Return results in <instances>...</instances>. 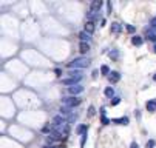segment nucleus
Masks as SVG:
<instances>
[{"instance_id":"nucleus-23","label":"nucleus","mask_w":156,"mask_h":148,"mask_svg":"<svg viewBox=\"0 0 156 148\" xmlns=\"http://www.w3.org/2000/svg\"><path fill=\"white\" fill-rule=\"evenodd\" d=\"M66 74H68V77H71V76H82L81 70H70Z\"/></svg>"},{"instance_id":"nucleus-20","label":"nucleus","mask_w":156,"mask_h":148,"mask_svg":"<svg viewBox=\"0 0 156 148\" xmlns=\"http://www.w3.org/2000/svg\"><path fill=\"white\" fill-rule=\"evenodd\" d=\"M101 73L104 74V76H107V77H108L110 73H111V71H110V66H108V65H102V66H101Z\"/></svg>"},{"instance_id":"nucleus-14","label":"nucleus","mask_w":156,"mask_h":148,"mask_svg":"<svg viewBox=\"0 0 156 148\" xmlns=\"http://www.w3.org/2000/svg\"><path fill=\"white\" fill-rule=\"evenodd\" d=\"M71 113H74V111H73V110H71V108H68V106H62V108H60V114H62V116H64V117H65V119H66V117H68V116H70Z\"/></svg>"},{"instance_id":"nucleus-31","label":"nucleus","mask_w":156,"mask_h":148,"mask_svg":"<svg viewBox=\"0 0 156 148\" xmlns=\"http://www.w3.org/2000/svg\"><path fill=\"white\" fill-rule=\"evenodd\" d=\"M91 76H93V77H94V79H96V77H97V76H99V71H97V70H94V71H93V74H91Z\"/></svg>"},{"instance_id":"nucleus-10","label":"nucleus","mask_w":156,"mask_h":148,"mask_svg":"<svg viewBox=\"0 0 156 148\" xmlns=\"http://www.w3.org/2000/svg\"><path fill=\"white\" fill-rule=\"evenodd\" d=\"M121 31H122V25L121 23H118V22H113V23H111V33L119 34Z\"/></svg>"},{"instance_id":"nucleus-24","label":"nucleus","mask_w":156,"mask_h":148,"mask_svg":"<svg viewBox=\"0 0 156 148\" xmlns=\"http://www.w3.org/2000/svg\"><path fill=\"white\" fill-rule=\"evenodd\" d=\"M155 145H156V140L155 139H150V140L145 143V148H155Z\"/></svg>"},{"instance_id":"nucleus-30","label":"nucleus","mask_w":156,"mask_h":148,"mask_svg":"<svg viewBox=\"0 0 156 148\" xmlns=\"http://www.w3.org/2000/svg\"><path fill=\"white\" fill-rule=\"evenodd\" d=\"M135 116H136V119L139 120V119H141V111H139V110H136V111H135Z\"/></svg>"},{"instance_id":"nucleus-17","label":"nucleus","mask_w":156,"mask_h":148,"mask_svg":"<svg viewBox=\"0 0 156 148\" xmlns=\"http://www.w3.org/2000/svg\"><path fill=\"white\" fill-rule=\"evenodd\" d=\"M104 94H105L107 97H111V99H113V97H114V88H113V87H107V88L104 89Z\"/></svg>"},{"instance_id":"nucleus-29","label":"nucleus","mask_w":156,"mask_h":148,"mask_svg":"<svg viewBox=\"0 0 156 148\" xmlns=\"http://www.w3.org/2000/svg\"><path fill=\"white\" fill-rule=\"evenodd\" d=\"M130 148H139V145H138V142H135V140H133V142L130 143Z\"/></svg>"},{"instance_id":"nucleus-19","label":"nucleus","mask_w":156,"mask_h":148,"mask_svg":"<svg viewBox=\"0 0 156 148\" xmlns=\"http://www.w3.org/2000/svg\"><path fill=\"white\" fill-rule=\"evenodd\" d=\"M87 131H88V125H79L77 127V134H81V136H83V134H87Z\"/></svg>"},{"instance_id":"nucleus-27","label":"nucleus","mask_w":156,"mask_h":148,"mask_svg":"<svg viewBox=\"0 0 156 148\" xmlns=\"http://www.w3.org/2000/svg\"><path fill=\"white\" fill-rule=\"evenodd\" d=\"M94 113H96V111H94V106H90V108H88V111H87V116H90V117H91V116H94Z\"/></svg>"},{"instance_id":"nucleus-5","label":"nucleus","mask_w":156,"mask_h":148,"mask_svg":"<svg viewBox=\"0 0 156 148\" xmlns=\"http://www.w3.org/2000/svg\"><path fill=\"white\" fill-rule=\"evenodd\" d=\"M68 93L71 94V96L77 97L79 94H82V93H83V87H82L81 83H79V85H74V87H70V88H68Z\"/></svg>"},{"instance_id":"nucleus-8","label":"nucleus","mask_w":156,"mask_h":148,"mask_svg":"<svg viewBox=\"0 0 156 148\" xmlns=\"http://www.w3.org/2000/svg\"><path fill=\"white\" fill-rule=\"evenodd\" d=\"M102 5H104V3H102L101 0H94V2H91V5H90V10H91V11H96V12H101V10H102Z\"/></svg>"},{"instance_id":"nucleus-13","label":"nucleus","mask_w":156,"mask_h":148,"mask_svg":"<svg viewBox=\"0 0 156 148\" xmlns=\"http://www.w3.org/2000/svg\"><path fill=\"white\" fill-rule=\"evenodd\" d=\"M131 43L135 45V46H141V45L144 43V39H142L141 35H133V37H131Z\"/></svg>"},{"instance_id":"nucleus-32","label":"nucleus","mask_w":156,"mask_h":148,"mask_svg":"<svg viewBox=\"0 0 156 148\" xmlns=\"http://www.w3.org/2000/svg\"><path fill=\"white\" fill-rule=\"evenodd\" d=\"M54 73H56V76H62V70H59V68H56V71H54Z\"/></svg>"},{"instance_id":"nucleus-18","label":"nucleus","mask_w":156,"mask_h":148,"mask_svg":"<svg viewBox=\"0 0 156 148\" xmlns=\"http://www.w3.org/2000/svg\"><path fill=\"white\" fill-rule=\"evenodd\" d=\"M85 31H87V33H90V34L94 33V22H87V23H85Z\"/></svg>"},{"instance_id":"nucleus-33","label":"nucleus","mask_w":156,"mask_h":148,"mask_svg":"<svg viewBox=\"0 0 156 148\" xmlns=\"http://www.w3.org/2000/svg\"><path fill=\"white\" fill-rule=\"evenodd\" d=\"M107 8H108V14H110V12H111V3H110V2L107 3Z\"/></svg>"},{"instance_id":"nucleus-11","label":"nucleus","mask_w":156,"mask_h":148,"mask_svg":"<svg viewBox=\"0 0 156 148\" xmlns=\"http://www.w3.org/2000/svg\"><path fill=\"white\" fill-rule=\"evenodd\" d=\"M145 108H147V111H150V113H155L156 111V100H148L145 104Z\"/></svg>"},{"instance_id":"nucleus-2","label":"nucleus","mask_w":156,"mask_h":148,"mask_svg":"<svg viewBox=\"0 0 156 148\" xmlns=\"http://www.w3.org/2000/svg\"><path fill=\"white\" fill-rule=\"evenodd\" d=\"M82 104V99L79 97H74V96H70V97H64L62 99V106H68V108H76Z\"/></svg>"},{"instance_id":"nucleus-34","label":"nucleus","mask_w":156,"mask_h":148,"mask_svg":"<svg viewBox=\"0 0 156 148\" xmlns=\"http://www.w3.org/2000/svg\"><path fill=\"white\" fill-rule=\"evenodd\" d=\"M153 51H155V54H156V43H155V46H153Z\"/></svg>"},{"instance_id":"nucleus-7","label":"nucleus","mask_w":156,"mask_h":148,"mask_svg":"<svg viewBox=\"0 0 156 148\" xmlns=\"http://www.w3.org/2000/svg\"><path fill=\"white\" fill-rule=\"evenodd\" d=\"M79 40H81V42H87V43H90V40H91V34H90V33H87V31L83 29V31H81V33H79Z\"/></svg>"},{"instance_id":"nucleus-3","label":"nucleus","mask_w":156,"mask_h":148,"mask_svg":"<svg viewBox=\"0 0 156 148\" xmlns=\"http://www.w3.org/2000/svg\"><path fill=\"white\" fill-rule=\"evenodd\" d=\"M62 139H64V136H62L59 131H54V130H51V133H48V136H47V140H48V143H51V145H54L56 142H60Z\"/></svg>"},{"instance_id":"nucleus-9","label":"nucleus","mask_w":156,"mask_h":148,"mask_svg":"<svg viewBox=\"0 0 156 148\" xmlns=\"http://www.w3.org/2000/svg\"><path fill=\"white\" fill-rule=\"evenodd\" d=\"M113 123H118V125H128L130 123V119L127 117V116H122V117H116L111 120Z\"/></svg>"},{"instance_id":"nucleus-15","label":"nucleus","mask_w":156,"mask_h":148,"mask_svg":"<svg viewBox=\"0 0 156 148\" xmlns=\"http://www.w3.org/2000/svg\"><path fill=\"white\" fill-rule=\"evenodd\" d=\"M77 119H79L77 113H71L68 117H66V123H74V122H77Z\"/></svg>"},{"instance_id":"nucleus-25","label":"nucleus","mask_w":156,"mask_h":148,"mask_svg":"<svg viewBox=\"0 0 156 148\" xmlns=\"http://www.w3.org/2000/svg\"><path fill=\"white\" fill-rule=\"evenodd\" d=\"M150 28L156 31V16H153V17L150 19Z\"/></svg>"},{"instance_id":"nucleus-22","label":"nucleus","mask_w":156,"mask_h":148,"mask_svg":"<svg viewBox=\"0 0 156 148\" xmlns=\"http://www.w3.org/2000/svg\"><path fill=\"white\" fill-rule=\"evenodd\" d=\"M119 104H121V97H118V96H114L113 99H111V102H110L111 106H116V105H119Z\"/></svg>"},{"instance_id":"nucleus-35","label":"nucleus","mask_w":156,"mask_h":148,"mask_svg":"<svg viewBox=\"0 0 156 148\" xmlns=\"http://www.w3.org/2000/svg\"><path fill=\"white\" fill-rule=\"evenodd\" d=\"M153 80H155V82H156V73H155V76H153Z\"/></svg>"},{"instance_id":"nucleus-28","label":"nucleus","mask_w":156,"mask_h":148,"mask_svg":"<svg viewBox=\"0 0 156 148\" xmlns=\"http://www.w3.org/2000/svg\"><path fill=\"white\" fill-rule=\"evenodd\" d=\"M125 28H127V31H128V33H131V34L136 31V28H135L133 25H125Z\"/></svg>"},{"instance_id":"nucleus-16","label":"nucleus","mask_w":156,"mask_h":148,"mask_svg":"<svg viewBox=\"0 0 156 148\" xmlns=\"http://www.w3.org/2000/svg\"><path fill=\"white\" fill-rule=\"evenodd\" d=\"M147 40H151V42H155L156 43V33L153 29H147Z\"/></svg>"},{"instance_id":"nucleus-26","label":"nucleus","mask_w":156,"mask_h":148,"mask_svg":"<svg viewBox=\"0 0 156 148\" xmlns=\"http://www.w3.org/2000/svg\"><path fill=\"white\" fill-rule=\"evenodd\" d=\"M101 122H102V125H108V123H110V119L107 117V116H102V117H101Z\"/></svg>"},{"instance_id":"nucleus-1","label":"nucleus","mask_w":156,"mask_h":148,"mask_svg":"<svg viewBox=\"0 0 156 148\" xmlns=\"http://www.w3.org/2000/svg\"><path fill=\"white\" fill-rule=\"evenodd\" d=\"M90 65V60L88 57H83V56H79V57H74L73 60L68 63V68L70 70H83Z\"/></svg>"},{"instance_id":"nucleus-4","label":"nucleus","mask_w":156,"mask_h":148,"mask_svg":"<svg viewBox=\"0 0 156 148\" xmlns=\"http://www.w3.org/2000/svg\"><path fill=\"white\" fill-rule=\"evenodd\" d=\"M81 80H82V76H71V77H65L62 80V83L70 88V87H74V85H79Z\"/></svg>"},{"instance_id":"nucleus-6","label":"nucleus","mask_w":156,"mask_h":148,"mask_svg":"<svg viewBox=\"0 0 156 148\" xmlns=\"http://www.w3.org/2000/svg\"><path fill=\"white\" fill-rule=\"evenodd\" d=\"M121 80V73L119 71H111L110 76H108V82L110 83H118Z\"/></svg>"},{"instance_id":"nucleus-21","label":"nucleus","mask_w":156,"mask_h":148,"mask_svg":"<svg viewBox=\"0 0 156 148\" xmlns=\"http://www.w3.org/2000/svg\"><path fill=\"white\" fill-rule=\"evenodd\" d=\"M108 56H110V59L116 60V59H119V51H118V49H113V51L108 53Z\"/></svg>"},{"instance_id":"nucleus-12","label":"nucleus","mask_w":156,"mask_h":148,"mask_svg":"<svg viewBox=\"0 0 156 148\" xmlns=\"http://www.w3.org/2000/svg\"><path fill=\"white\" fill-rule=\"evenodd\" d=\"M79 51H81L82 54L88 53V51H90V43H87V42H81V43H79Z\"/></svg>"}]
</instances>
